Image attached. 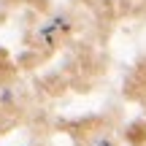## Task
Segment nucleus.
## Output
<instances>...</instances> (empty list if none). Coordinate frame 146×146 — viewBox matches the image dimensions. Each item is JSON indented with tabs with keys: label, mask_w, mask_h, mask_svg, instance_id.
I'll list each match as a JSON object with an SVG mask.
<instances>
[{
	"label": "nucleus",
	"mask_w": 146,
	"mask_h": 146,
	"mask_svg": "<svg viewBox=\"0 0 146 146\" xmlns=\"http://www.w3.org/2000/svg\"><path fill=\"white\" fill-rule=\"evenodd\" d=\"M127 138H130V143H138V146H143V143H146V125H143V122L133 125L130 130H127Z\"/></svg>",
	"instance_id": "nucleus-1"
}]
</instances>
